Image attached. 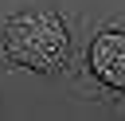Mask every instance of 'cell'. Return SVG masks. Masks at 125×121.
<instances>
[{
	"instance_id": "cell-1",
	"label": "cell",
	"mask_w": 125,
	"mask_h": 121,
	"mask_svg": "<svg viewBox=\"0 0 125 121\" xmlns=\"http://www.w3.org/2000/svg\"><path fill=\"white\" fill-rule=\"evenodd\" d=\"M66 47H70L66 23L55 12H43V8L16 16L4 31L8 59L20 62V66H31V70H59L66 62Z\"/></svg>"
},
{
	"instance_id": "cell-2",
	"label": "cell",
	"mask_w": 125,
	"mask_h": 121,
	"mask_svg": "<svg viewBox=\"0 0 125 121\" xmlns=\"http://www.w3.org/2000/svg\"><path fill=\"white\" fill-rule=\"evenodd\" d=\"M90 70L113 86V90H125V31H102L90 47Z\"/></svg>"
}]
</instances>
